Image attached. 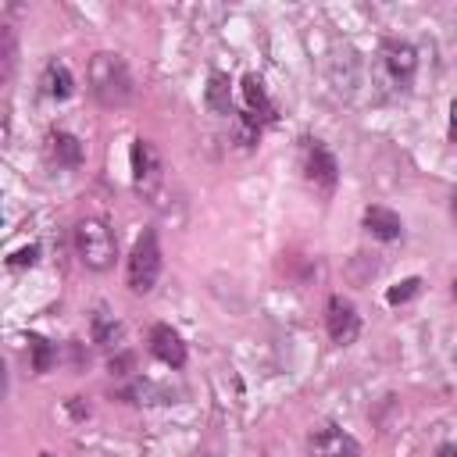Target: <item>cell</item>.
<instances>
[{"label":"cell","instance_id":"cell-17","mask_svg":"<svg viewBox=\"0 0 457 457\" xmlns=\"http://www.w3.org/2000/svg\"><path fill=\"white\" fill-rule=\"evenodd\" d=\"M418 286H421V278H403V282H396L389 293H386V300L396 307V303H407L414 293H418Z\"/></svg>","mask_w":457,"mask_h":457},{"label":"cell","instance_id":"cell-7","mask_svg":"<svg viewBox=\"0 0 457 457\" xmlns=\"http://www.w3.org/2000/svg\"><path fill=\"white\" fill-rule=\"evenodd\" d=\"M150 353L168 368H182L186 364V343L171 325H154L150 328Z\"/></svg>","mask_w":457,"mask_h":457},{"label":"cell","instance_id":"cell-23","mask_svg":"<svg viewBox=\"0 0 457 457\" xmlns=\"http://www.w3.org/2000/svg\"><path fill=\"white\" fill-rule=\"evenodd\" d=\"M196 457H218V453H196Z\"/></svg>","mask_w":457,"mask_h":457},{"label":"cell","instance_id":"cell-2","mask_svg":"<svg viewBox=\"0 0 457 457\" xmlns=\"http://www.w3.org/2000/svg\"><path fill=\"white\" fill-rule=\"evenodd\" d=\"M75 250H79V261L93 271H107L114 264V253H118V239L111 232L107 221L100 218H82L75 225Z\"/></svg>","mask_w":457,"mask_h":457},{"label":"cell","instance_id":"cell-9","mask_svg":"<svg viewBox=\"0 0 457 457\" xmlns=\"http://www.w3.org/2000/svg\"><path fill=\"white\" fill-rule=\"evenodd\" d=\"M364 228H368L375 239H382V243H393V239L403 236V221H400V214L389 211V207H382V204H371V207L364 211Z\"/></svg>","mask_w":457,"mask_h":457},{"label":"cell","instance_id":"cell-8","mask_svg":"<svg viewBox=\"0 0 457 457\" xmlns=\"http://www.w3.org/2000/svg\"><path fill=\"white\" fill-rule=\"evenodd\" d=\"M382 57H386V68H389V75H393L400 86H407V82L414 79V68H418V54H414V46H411L407 39H389V43L382 46Z\"/></svg>","mask_w":457,"mask_h":457},{"label":"cell","instance_id":"cell-10","mask_svg":"<svg viewBox=\"0 0 457 457\" xmlns=\"http://www.w3.org/2000/svg\"><path fill=\"white\" fill-rule=\"evenodd\" d=\"M336 157L328 154V146H321V143H311L307 146V175H311V182H318V186H336Z\"/></svg>","mask_w":457,"mask_h":457},{"label":"cell","instance_id":"cell-3","mask_svg":"<svg viewBox=\"0 0 457 457\" xmlns=\"http://www.w3.org/2000/svg\"><path fill=\"white\" fill-rule=\"evenodd\" d=\"M161 275V246L154 232H143L129 253V289L132 293H150Z\"/></svg>","mask_w":457,"mask_h":457},{"label":"cell","instance_id":"cell-24","mask_svg":"<svg viewBox=\"0 0 457 457\" xmlns=\"http://www.w3.org/2000/svg\"><path fill=\"white\" fill-rule=\"evenodd\" d=\"M39 457H54V453H39Z\"/></svg>","mask_w":457,"mask_h":457},{"label":"cell","instance_id":"cell-15","mask_svg":"<svg viewBox=\"0 0 457 457\" xmlns=\"http://www.w3.org/2000/svg\"><path fill=\"white\" fill-rule=\"evenodd\" d=\"M93 343H100V346H118L121 343V325L114 318H107V311L93 314Z\"/></svg>","mask_w":457,"mask_h":457},{"label":"cell","instance_id":"cell-19","mask_svg":"<svg viewBox=\"0 0 457 457\" xmlns=\"http://www.w3.org/2000/svg\"><path fill=\"white\" fill-rule=\"evenodd\" d=\"M439 457H457V446H450V443H446V446H439Z\"/></svg>","mask_w":457,"mask_h":457},{"label":"cell","instance_id":"cell-18","mask_svg":"<svg viewBox=\"0 0 457 457\" xmlns=\"http://www.w3.org/2000/svg\"><path fill=\"white\" fill-rule=\"evenodd\" d=\"M36 253H39V246H21V250H14V253L7 257V264H11V268H25V264H36Z\"/></svg>","mask_w":457,"mask_h":457},{"label":"cell","instance_id":"cell-12","mask_svg":"<svg viewBox=\"0 0 457 457\" xmlns=\"http://www.w3.org/2000/svg\"><path fill=\"white\" fill-rule=\"evenodd\" d=\"M50 157L64 168H75V164H82V143L71 132L57 129V132H50Z\"/></svg>","mask_w":457,"mask_h":457},{"label":"cell","instance_id":"cell-22","mask_svg":"<svg viewBox=\"0 0 457 457\" xmlns=\"http://www.w3.org/2000/svg\"><path fill=\"white\" fill-rule=\"evenodd\" d=\"M453 300H457V275H453Z\"/></svg>","mask_w":457,"mask_h":457},{"label":"cell","instance_id":"cell-6","mask_svg":"<svg viewBox=\"0 0 457 457\" xmlns=\"http://www.w3.org/2000/svg\"><path fill=\"white\" fill-rule=\"evenodd\" d=\"M157 179H161L157 146L150 139H136L132 143V182H136V189H154Z\"/></svg>","mask_w":457,"mask_h":457},{"label":"cell","instance_id":"cell-13","mask_svg":"<svg viewBox=\"0 0 457 457\" xmlns=\"http://www.w3.org/2000/svg\"><path fill=\"white\" fill-rule=\"evenodd\" d=\"M243 96H246V111L257 114V118H275V104L268 100L264 93V82L257 75H246L243 79Z\"/></svg>","mask_w":457,"mask_h":457},{"label":"cell","instance_id":"cell-14","mask_svg":"<svg viewBox=\"0 0 457 457\" xmlns=\"http://www.w3.org/2000/svg\"><path fill=\"white\" fill-rule=\"evenodd\" d=\"M204 100H207V107H211L214 114H232V93H228V79H225L221 71H214V75L207 79Z\"/></svg>","mask_w":457,"mask_h":457},{"label":"cell","instance_id":"cell-16","mask_svg":"<svg viewBox=\"0 0 457 457\" xmlns=\"http://www.w3.org/2000/svg\"><path fill=\"white\" fill-rule=\"evenodd\" d=\"M29 350H32V371H36V375H43V371H50V368H54L57 350H54L43 336H29Z\"/></svg>","mask_w":457,"mask_h":457},{"label":"cell","instance_id":"cell-5","mask_svg":"<svg viewBox=\"0 0 457 457\" xmlns=\"http://www.w3.org/2000/svg\"><path fill=\"white\" fill-rule=\"evenodd\" d=\"M307 450H311V457H361L357 439L336 425H318L307 439Z\"/></svg>","mask_w":457,"mask_h":457},{"label":"cell","instance_id":"cell-20","mask_svg":"<svg viewBox=\"0 0 457 457\" xmlns=\"http://www.w3.org/2000/svg\"><path fill=\"white\" fill-rule=\"evenodd\" d=\"M450 114H453V118H450V132H453V136H457V104H453V107H450Z\"/></svg>","mask_w":457,"mask_h":457},{"label":"cell","instance_id":"cell-1","mask_svg":"<svg viewBox=\"0 0 457 457\" xmlns=\"http://www.w3.org/2000/svg\"><path fill=\"white\" fill-rule=\"evenodd\" d=\"M89 89L100 104L121 107L132 100V75L118 54H93L89 57Z\"/></svg>","mask_w":457,"mask_h":457},{"label":"cell","instance_id":"cell-21","mask_svg":"<svg viewBox=\"0 0 457 457\" xmlns=\"http://www.w3.org/2000/svg\"><path fill=\"white\" fill-rule=\"evenodd\" d=\"M450 207H453V218H457V193H453V200H450Z\"/></svg>","mask_w":457,"mask_h":457},{"label":"cell","instance_id":"cell-11","mask_svg":"<svg viewBox=\"0 0 457 457\" xmlns=\"http://www.w3.org/2000/svg\"><path fill=\"white\" fill-rule=\"evenodd\" d=\"M43 89H46V96H54V100H68V96L75 93V79H71V71H68L64 61H50V64H46V71H43Z\"/></svg>","mask_w":457,"mask_h":457},{"label":"cell","instance_id":"cell-4","mask_svg":"<svg viewBox=\"0 0 457 457\" xmlns=\"http://www.w3.org/2000/svg\"><path fill=\"white\" fill-rule=\"evenodd\" d=\"M325 328H328L332 343H339V346L353 343L357 332H361V314H357V307H353L346 296H328V303H325Z\"/></svg>","mask_w":457,"mask_h":457}]
</instances>
